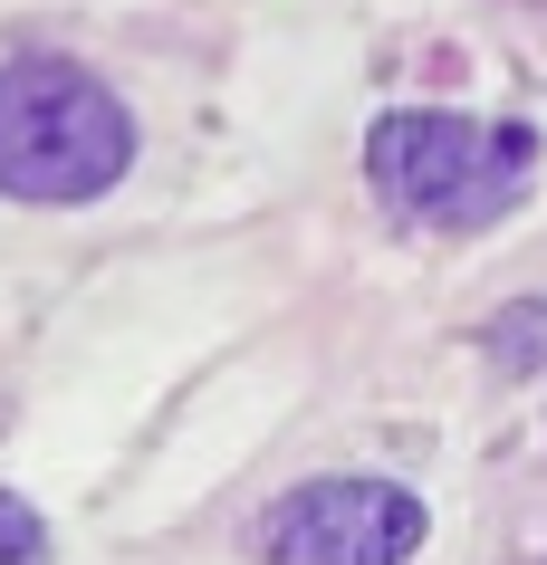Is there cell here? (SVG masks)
Returning a JSON list of instances; mask_svg holds the SVG:
<instances>
[{"mask_svg": "<svg viewBox=\"0 0 547 565\" xmlns=\"http://www.w3.org/2000/svg\"><path fill=\"white\" fill-rule=\"evenodd\" d=\"M135 163V116L77 58L0 67V192L10 202H96Z\"/></svg>", "mask_w": 547, "mask_h": 565, "instance_id": "obj_1", "label": "cell"}, {"mask_svg": "<svg viewBox=\"0 0 547 565\" xmlns=\"http://www.w3.org/2000/svg\"><path fill=\"white\" fill-rule=\"evenodd\" d=\"M0 565H49V527L20 489H0Z\"/></svg>", "mask_w": 547, "mask_h": 565, "instance_id": "obj_5", "label": "cell"}, {"mask_svg": "<svg viewBox=\"0 0 547 565\" xmlns=\"http://www.w3.org/2000/svg\"><path fill=\"white\" fill-rule=\"evenodd\" d=\"M365 173L403 221L432 231H481L528 192L538 135L528 125H481V116H385L365 135Z\"/></svg>", "mask_w": 547, "mask_h": 565, "instance_id": "obj_2", "label": "cell"}, {"mask_svg": "<svg viewBox=\"0 0 547 565\" xmlns=\"http://www.w3.org/2000/svg\"><path fill=\"white\" fill-rule=\"evenodd\" d=\"M490 355L509 364V374H528V364H547V298H518L490 317Z\"/></svg>", "mask_w": 547, "mask_h": 565, "instance_id": "obj_4", "label": "cell"}, {"mask_svg": "<svg viewBox=\"0 0 547 565\" xmlns=\"http://www.w3.org/2000/svg\"><path fill=\"white\" fill-rule=\"evenodd\" d=\"M423 527V499L395 479H307L260 518V565H403Z\"/></svg>", "mask_w": 547, "mask_h": 565, "instance_id": "obj_3", "label": "cell"}]
</instances>
